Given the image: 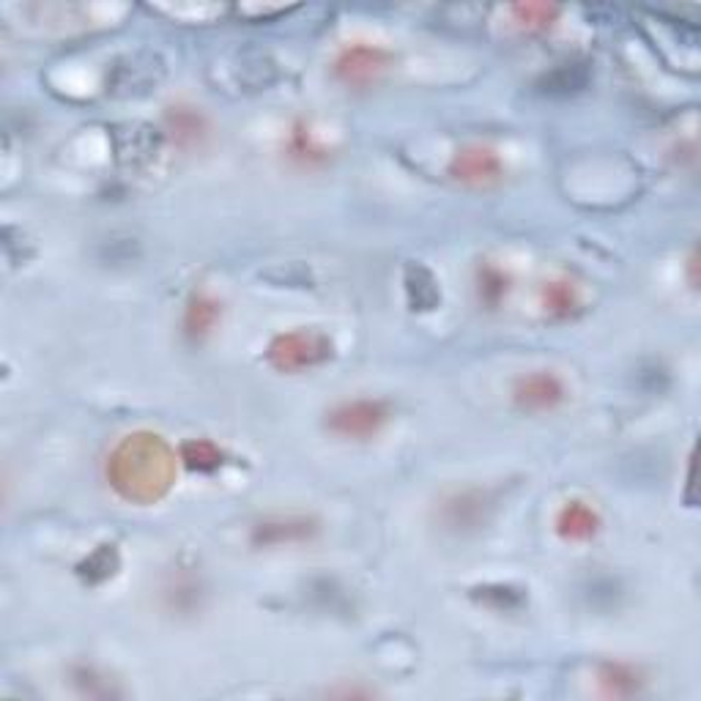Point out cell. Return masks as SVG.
Masks as SVG:
<instances>
[{
  "instance_id": "cell-9",
  "label": "cell",
  "mask_w": 701,
  "mask_h": 701,
  "mask_svg": "<svg viewBox=\"0 0 701 701\" xmlns=\"http://www.w3.org/2000/svg\"><path fill=\"white\" fill-rule=\"evenodd\" d=\"M285 157L299 170H320L332 162V151L313 135L310 124L296 121L285 140Z\"/></svg>"
},
{
  "instance_id": "cell-2",
  "label": "cell",
  "mask_w": 701,
  "mask_h": 701,
  "mask_svg": "<svg viewBox=\"0 0 701 701\" xmlns=\"http://www.w3.org/2000/svg\"><path fill=\"white\" fill-rule=\"evenodd\" d=\"M332 350L335 348H332L329 337L318 335V332L296 329L277 335L266 348V359L277 373H305L329 362Z\"/></svg>"
},
{
  "instance_id": "cell-20",
  "label": "cell",
  "mask_w": 701,
  "mask_h": 701,
  "mask_svg": "<svg viewBox=\"0 0 701 701\" xmlns=\"http://www.w3.org/2000/svg\"><path fill=\"white\" fill-rule=\"evenodd\" d=\"M697 266H699V253H697V249H693V253H691V258H688V280H691V288H699Z\"/></svg>"
},
{
  "instance_id": "cell-16",
  "label": "cell",
  "mask_w": 701,
  "mask_h": 701,
  "mask_svg": "<svg viewBox=\"0 0 701 701\" xmlns=\"http://www.w3.org/2000/svg\"><path fill=\"white\" fill-rule=\"evenodd\" d=\"M168 127L181 146H195L206 135V121L192 107H170Z\"/></svg>"
},
{
  "instance_id": "cell-11",
  "label": "cell",
  "mask_w": 701,
  "mask_h": 701,
  "mask_svg": "<svg viewBox=\"0 0 701 701\" xmlns=\"http://www.w3.org/2000/svg\"><path fill=\"white\" fill-rule=\"evenodd\" d=\"M219 318H223V302L214 299L206 290H198V294L189 296L187 310H184V335L192 343H204L217 329Z\"/></svg>"
},
{
  "instance_id": "cell-6",
  "label": "cell",
  "mask_w": 701,
  "mask_h": 701,
  "mask_svg": "<svg viewBox=\"0 0 701 701\" xmlns=\"http://www.w3.org/2000/svg\"><path fill=\"white\" fill-rule=\"evenodd\" d=\"M504 162L491 146H463L457 148L453 162H450V176L453 181L463 184L468 189H496L504 181Z\"/></svg>"
},
{
  "instance_id": "cell-10",
  "label": "cell",
  "mask_w": 701,
  "mask_h": 701,
  "mask_svg": "<svg viewBox=\"0 0 701 701\" xmlns=\"http://www.w3.org/2000/svg\"><path fill=\"white\" fill-rule=\"evenodd\" d=\"M600 526H603V519L598 510L581 498H570L556 513V534L567 543H586V540L598 537Z\"/></svg>"
},
{
  "instance_id": "cell-1",
  "label": "cell",
  "mask_w": 701,
  "mask_h": 701,
  "mask_svg": "<svg viewBox=\"0 0 701 701\" xmlns=\"http://www.w3.org/2000/svg\"><path fill=\"white\" fill-rule=\"evenodd\" d=\"M178 455L159 433L138 431L107 457V483L129 504H157L174 491Z\"/></svg>"
},
{
  "instance_id": "cell-15",
  "label": "cell",
  "mask_w": 701,
  "mask_h": 701,
  "mask_svg": "<svg viewBox=\"0 0 701 701\" xmlns=\"http://www.w3.org/2000/svg\"><path fill=\"white\" fill-rule=\"evenodd\" d=\"M510 11H513L515 26L526 33H545L560 17V6L549 3H519Z\"/></svg>"
},
{
  "instance_id": "cell-7",
  "label": "cell",
  "mask_w": 701,
  "mask_h": 701,
  "mask_svg": "<svg viewBox=\"0 0 701 701\" xmlns=\"http://www.w3.org/2000/svg\"><path fill=\"white\" fill-rule=\"evenodd\" d=\"M320 532L318 519L313 515H271L253 526L255 549H283V545H302L316 540Z\"/></svg>"
},
{
  "instance_id": "cell-17",
  "label": "cell",
  "mask_w": 701,
  "mask_h": 701,
  "mask_svg": "<svg viewBox=\"0 0 701 701\" xmlns=\"http://www.w3.org/2000/svg\"><path fill=\"white\" fill-rule=\"evenodd\" d=\"M406 290H408V302H412L414 310H433V307H436V302H438L436 280H433L431 271L422 269V266H408Z\"/></svg>"
},
{
  "instance_id": "cell-13",
  "label": "cell",
  "mask_w": 701,
  "mask_h": 701,
  "mask_svg": "<svg viewBox=\"0 0 701 701\" xmlns=\"http://www.w3.org/2000/svg\"><path fill=\"white\" fill-rule=\"evenodd\" d=\"M543 310L551 320H573L581 307L579 288L570 280H551L543 288Z\"/></svg>"
},
{
  "instance_id": "cell-5",
  "label": "cell",
  "mask_w": 701,
  "mask_h": 701,
  "mask_svg": "<svg viewBox=\"0 0 701 701\" xmlns=\"http://www.w3.org/2000/svg\"><path fill=\"white\" fill-rule=\"evenodd\" d=\"M392 67V52L384 50L378 45H365V41H356V45L343 47L337 52L332 71H335L337 80L348 88H371L382 80V75Z\"/></svg>"
},
{
  "instance_id": "cell-18",
  "label": "cell",
  "mask_w": 701,
  "mask_h": 701,
  "mask_svg": "<svg viewBox=\"0 0 701 701\" xmlns=\"http://www.w3.org/2000/svg\"><path fill=\"white\" fill-rule=\"evenodd\" d=\"M477 290H480V302H485V305L491 307H498L502 305V299L507 296L510 290V277L504 275L502 269H496V266L485 264L480 266L477 271Z\"/></svg>"
},
{
  "instance_id": "cell-12",
  "label": "cell",
  "mask_w": 701,
  "mask_h": 701,
  "mask_svg": "<svg viewBox=\"0 0 701 701\" xmlns=\"http://www.w3.org/2000/svg\"><path fill=\"white\" fill-rule=\"evenodd\" d=\"M598 682H600L603 697H609V699H633V697H639L646 685L644 671L622 661L603 663L598 671Z\"/></svg>"
},
{
  "instance_id": "cell-8",
  "label": "cell",
  "mask_w": 701,
  "mask_h": 701,
  "mask_svg": "<svg viewBox=\"0 0 701 701\" xmlns=\"http://www.w3.org/2000/svg\"><path fill=\"white\" fill-rule=\"evenodd\" d=\"M567 401V389L556 373L534 371L521 376L513 386V403L524 414H549Z\"/></svg>"
},
{
  "instance_id": "cell-14",
  "label": "cell",
  "mask_w": 701,
  "mask_h": 701,
  "mask_svg": "<svg viewBox=\"0 0 701 701\" xmlns=\"http://www.w3.org/2000/svg\"><path fill=\"white\" fill-rule=\"evenodd\" d=\"M178 461H181L184 468L195 474H214L223 468L225 453L209 438H189L178 450Z\"/></svg>"
},
{
  "instance_id": "cell-4",
  "label": "cell",
  "mask_w": 701,
  "mask_h": 701,
  "mask_svg": "<svg viewBox=\"0 0 701 701\" xmlns=\"http://www.w3.org/2000/svg\"><path fill=\"white\" fill-rule=\"evenodd\" d=\"M493 510H496V498L491 491H455L438 504V524L453 534H472L488 524Z\"/></svg>"
},
{
  "instance_id": "cell-19",
  "label": "cell",
  "mask_w": 701,
  "mask_h": 701,
  "mask_svg": "<svg viewBox=\"0 0 701 701\" xmlns=\"http://www.w3.org/2000/svg\"><path fill=\"white\" fill-rule=\"evenodd\" d=\"M116 567H118L116 549H112V545H102L97 554L88 556L86 564H80V575L86 581H91V584H99V581H107L110 575H116Z\"/></svg>"
},
{
  "instance_id": "cell-3",
  "label": "cell",
  "mask_w": 701,
  "mask_h": 701,
  "mask_svg": "<svg viewBox=\"0 0 701 701\" xmlns=\"http://www.w3.org/2000/svg\"><path fill=\"white\" fill-rule=\"evenodd\" d=\"M392 419V408L386 401L376 397H356L326 414V431L335 433L346 442H371L384 431L386 422Z\"/></svg>"
}]
</instances>
